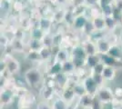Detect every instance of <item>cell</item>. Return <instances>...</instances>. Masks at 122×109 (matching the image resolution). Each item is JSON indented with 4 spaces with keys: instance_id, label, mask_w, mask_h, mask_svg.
<instances>
[{
    "instance_id": "6da1fadb",
    "label": "cell",
    "mask_w": 122,
    "mask_h": 109,
    "mask_svg": "<svg viewBox=\"0 0 122 109\" xmlns=\"http://www.w3.org/2000/svg\"><path fill=\"white\" fill-rule=\"evenodd\" d=\"M25 83L29 86L34 87L36 86L38 84H40L43 80V74L39 68H29L26 70L24 75Z\"/></svg>"
},
{
    "instance_id": "7a4b0ae2",
    "label": "cell",
    "mask_w": 122,
    "mask_h": 109,
    "mask_svg": "<svg viewBox=\"0 0 122 109\" xmlns=\"http://www.w3.org/2000/svg\"><path fill=\"white\" fill-rule=\"evenodd\" d=\"M96 97L98 99V101L102 104H110L115 98L114 90H112L110 87L106 86V85L99 86L97 89Z\"/></svg>"
},
{
    "instance_id": "3957f363",
    "label": "cell",
    "mask_w": 122,
    "mask_h": 109,
    "mask_svg": "<svg viewBox=\"0 0 122 109\" xmlns=\"http://www.w3.org/2000/svg\"><path fill=\"white\" fill-rule=\"evenodd\" d=\"M2 59L5 60V64H6L5 72L7 73L9 76H14L16 73H18V71L20 70V63H19V61L14 57H12L11 55H6Z\"/></svg>"
},
{
    "instance_id": "277c9868",
    "label": "cell",
    "mask_w": 122,
    "mask_h": 109,
    "mask_svg": "<svg viewBox=\"0 0 122 109\" xmlns=\"http://www.w3.org/2000/svg\"><path fill=\"white\" fill-rule=\"evenodd\" d=\"M82 83H83L85 88H86V94L91 95L93 96H96L97 89H98L99 86L95 82V80H94V78L92 77L91 75H87L86 77L83 78L82 79Z\"/></svg>"
},
{
    "instance_id": "5b68a950",
    "label": "cell",
    "mask_w": 122,
    "mask_h": 109,
    "mask_svg": "<svg viewBox=\"0 0 122 109\" xmlns=\"http://www.w3.org/2000/svg\"><path fill=\"white\" fill-rule=\"evenodd\" d=\"M15 95L14 90L11 88H3L1 89V94H0V103L1 106H5L11 104L14 101Z\"/></svg>"
},
{
    "instance_id": "8992f818",
    "label": "cell",
    "mask_w": 122,
    "mask_h": 109,
    "mask_svg": "<svg viewBox=\"0 0 122 109\" xmlns=\"http://www.w3.org/2000/svg\"><path fill=\"white\" fill-rule=\"evenodd\" d=\"M96 44H97V53L99 55L108 54V52H109V50H110V48L112 47V44L108 41V39L105 36H103L102 37L97 39Z\"/></svg>"
},
{
    "instance_id": "52a82bcc",
    "label": "cell",
    "mask_w": 122,
    "mask_h": 109,
    "mask_svg": "<svg viewBox=\"0 0 122 109\" xmlns=\"http://www.w3.org/2000/svg\"><path fill=\"white\" fill-rule=\"evenodd\" d=\"M60 96L64 99V100H66L68 104L74 103L75 99H77V97H76V95H75V92H74L73 86L70 85H66V87H64V88L62 89Z\"/></svg>"
},
{
    "instance_id": "ba28073f",
    "label": "cell",
    "mask_w": 122,
    "mask_h": 109,
    "mask_svg": "<svg viewBox=\"0 0 122 109\" xmlns=\"http://www.w3.org/2000/svg\"><path fill=\"white\" fill-rule=\"evenodd\" d=\"M81 45L85 50V52H86V56H93V55L98 54L96 41H94L92 39H87V40L82 42Z\"/></svg>"
},
{
    "instance_id": "9c48e42d",
    "label": "cell",
    "mask_w": 122,
    "mask_h": 109,
    "mask_svg": "<svg viewBox=\"0 0 122 109\" xmlns=\"http://www.w3.org/2000/svg\"><path fill=\"white\" fill-rule=\"evenodd\" d=\"M91 23L95 30L98 32H104L107 30V24H106V18L103 16H96L94 18H91Z\"/></svg>"
},
{
    "instance_id": "30bf717a",
    "label": "cell",
    "mask_w": 122,
    "mask_h": 109,
    "mask_svg": "<svg viewBox=\"0 0 122 109\" xmlns=\"http://www.w3.org/2000/svg\"><path fill=\"white\" fill-rule=\"evenodd\" d=\"M88 17L86 16V14H82L76 16L74 24H73V28L76 29L77 31H83V29L85 28L86 24L88 23Z\"/></svg>"
},
{
    "instance_id": "8fae6325",
    "label": "cell",
    "mask_w": 122,
    "mask_h": 109,
    "mask_svg": "<svg viewBox=\"0 0 122 109\" xmlns=\"http://www.w3.org/2000/svg\"><path fill=\"white\" fill-rule=\"evenodd\" d=\"M100 59L101 62L106 66H112V67H116L121 63V61L117 60V58L110 56L109 54H104V55H100Z\"/></svg>"
},
{
    "instance_id": "7c38bea8",
    "label": "cell",
    "mask_w": 122,
    "mask_h": 109,
    "mask_svg": "<svg viewBox=\"0 0 122 109\" xmlns=\"http://www.w3.org/2000/svg\"><path fill=\"white\" fill-rule=\"evenodd\" d=\"M69 59H71V54H70V51H68L66 48H58L54 57L55 61L60 63L66 62Z\"/></svg>"
},
{
    "instance_id": "4fadbf2b",
    "label": "cell",
    "mask_w": 122,
    "mask_h": 109,
    "mask_svg": "<svg viewBox=\"0 0 122 109\" xmlns=\"http://www.w3.org/2000/svg\"><path fill=\"white\" fill-rule=\"evenodd\" d=\"M63 72V63L57 62L54 60V63L51 64L50 66L47 69V75L51 78H54L56 75Z\"/></svg>"
},
{
    "instance_id": "5bb4252c",
    "label": "cell",
    "mask_w": 122,
    "mask_h": 109,
    "mask_svg": "<svg viewBox=\"0 0 122 109\" xmlns=\"http://www.w3.org/2000/svg\"><path fill=\"white\" fill-rule=\"evenodd\" d=\"M54 80L56 82V86L60 87L61 89H63L64 87H66V85H68L69 84V77L68 75H66L65 73H60L58 75H56L54 77Z\"/></svg>"
},
{
    "instance_id": "9a60e30c",
    "label": "cell",
    "mask_w": 122,
    "mask_h": 109,
    "mask_svg": "<svg viewBox=\"0 0 122 109\" xmlns=\"http://www.w3.org/2000/svg\"><path fill=\"white\" fill-rule=\"evenodd\" d=\"M71 58H79V59H86V54L82 47V45H76L71 48Z\"/></svg>"
},
{
    "instance_id": "2e32d148",
    "label": "cell",
    "mask_w": 122,
    "mask_h": 109,
    "mask_svg": "<svg viewBox=\"0 0 122 109\" xmlns=\"http://www.w3.org/2000/svg\"><path fill=\"white\" fill-rule=\"evenodd\" d=\"M36 99L32 94L27 93L24 96L19 98V108L21 107H31L32 104L35 103Z\"/></svg>"
},
{
    "instance_id": "e0dca14e",
    "label": "cell",
    "mask_w": 122,
    "mask_h": 109,
    "mask_svg": "<svg viewBox=\"0 0 122 109\" xmlns=\"http://www.w3.org/2000/svg\"><path fill=\"white\" fill-rule=\"evenodd\" d=\"M52 24H53V19H51L47 16H42L38 20L37 26L40 27L45 33H49L51 27H52Z\"/></svg>"
},
{
    "instance_id": "ac0fdd59",
    "label": "cell",
    "mask_w": 122,
    "mask_h": 109,
    "mask_svg": "<svg viewBox=\"0 0 122 109\" xmlns=\"http://www.w3.org/2000/svg\"><path fill=\"white\" fill-rule=\"evenodd\" d=\"M54 95H55V87L45 85L42 90H41V96L43 97L44 101H51L54 100Z\"/></svg>"
},
{
    "instance_id": "d6986e66",
    "label": "cell",
    "mask_w": 122,
    "mask_h": 109,
    "mask_svg": "<svg viewBox=\"0 0 122 109\" xmlns=\"http://www.w3.org/2000/svg\"><path fill=\"white\" fill-rule=\"evenodd\" d=\"M100 62H101V59H100L99 54L93 55V56H87L86 58V66L91 71L92 69Z\"/></svg>"
},
{
    "instance_id": "ffe728a7",
    "label": "cell",
    "mask_w": 122,
    "mask_h": 109,
    "mask_svg": "<svg viewBox=\"0 0 122 109\" xmlns=\"http://www.w3.org/2000/svg\"><path fill=\"white\" fill-rule=\"evenodd\" d=\"M117 68L112 66H106L104 71L102 73V76L105 79V81H113L116 77Z\"/></svg>"
},
{
    "instance_id": "44dd1931",
    "label": "cell",
    "mask_w": 122,
    "mask_h": 109,
    "mask_svg": "<svg viewBox=\"0 0 122 109\" xmlns=\"http://www.w3.org/2000/svg\"><path fill=\"white\" fill-rule=\"evenodd\" d=\"M51 104L53 109H68V106H69V104L61 96L54 98V100H52Z\"/></svg>"
},
{
    "instance_id": "7402d4cb",
    "label": "cell",
    "mask_w": 122,
    "mask_h": 109,
    "mask_svg": "<svg viewBox=\"0 0 122 109\" xmlns=\"http://www.w3.org/2000/svg\"><path fill=\"white\" fill-rule=\"evenodd\" d=\"M94 100H95V96H93L91 95H88V94H86L82 97L78 98V103L82 105H84L87 109H90L93 103H94Z\"/></svg>"
},
{
    "instance_id": "603a6c76",
    "label": "cell",
    "mask_w": 122,
    "mask_h": 109,
    "mask_svg": "<svg viewBox=\"0 0 122 109\" xmlns=\"http://www.w3.org/2000/svg\"><path fill=\"white\" fill-rule=\"evenodd\" d=\"M73 89H74V92H75V95L77 98H80L83 95H85L86 94V88L84 86V85L82 83V81H79V82H76L73 85Z\"/></svg>"
},
{
    "instance_id": "cb8c5ba5",
    "label": "cell",
    "mask_w": 122,
    "mask_h": 109,
    "mask_svg": "<svg viewBox=\"0 0 122 109\" xmlns=\"http://www.w3.org/2000/svg\"><path fill=\"white\" fill-rule=\"evenodd\" d=\"M30 36L32 39H36V40H42V38L45 36V32L41 29L40 27L36 26V27H33L30 31Z\"/></svg>"
},
{
    "instance_id": "d4e9b609",
    "label": "cell",
    "mask_w": 122,
    "mask_h": 109,
    "mask_svg": "<svg viewBox=\"0 0 122 109\" xmlns=\"http://www.w3.org/2000/svg\"><path fill=\"white\" fill-rule=\"evenodd\" d=\"M108 54L122 62V48L118 45H113Z\"/></svg>"
},
{
    "instance_id": "484cf974",
    "label": "cell",
    "mask_w": 122,
    "mask_h": 109,
    "mask_svg": "<svg viewBox=\"0 0 122 109\" xmlns=\"http://www.w3.org/2000/svg\"><path fill=\"white\" fill-rule=\"evenodd\" d=\"M52 49L53 48H50V47H43L38 51L42 61H48L51 57H52Z\"/></svg>"
},
{
    "instance_id": "4316f807",
    "label": "cell",
    "mask_w": 122,
    "mask_h": 109,
    "mask_svg": "<svg viewBox=\"0 0 122 109\" xmlns=\"http://www.w3.org/2000/svg\"><path fill=\"white\" fill-rule=\"evenodd\" d=\"M76 71V66L73 64L71 59H69V60L63 63V73H65L66 75H70V74L75 73Z\"/></svg>"
},
{
    "instance_id": "83f0119b",
    "label": "cell",
    "mask_w": 122,
    "mask_h": 109,
    "mask_svg": "<svg viewBox=\"0 0 122 109\" xmlns=\"http://www.w3.org/2000/svg\"><path fill=\"white\" fill-rule=\"evenodd\" d=\"M42 44H43V47H50L53 48L54 47V40H53V34L50 33H46L44 37L42 38Z\"/></svg>"
},
{
    "instance_id": "f1b7e54d",
    "label": "cell",
    "mask_w": 122,
    "mask_h": 109,
    "mask_svg": "<svg viewBox=\"0 0 122 109\" xmlns=\"http://www.w3.org/2000/svg\"><path fill=\"white\" fill-rule=\"evenodd\" d=\"M106 18V24H107V30L113 32L117 27L118 22H117L113 16H107Z\"/></svg>"
},
{
    "instance_id": "f546056e",
    "label": "cell",
    "mask_w": 122,
    "mask_h": 109,
    "mask_svg": "<svg viewBox=\"0 0 122 109\" xmlns=\"http://www.w3.org/2000/svg\"><path fill=\"white\" fill-rule=\"evenodd\" d=\"M76 18V15L74 14L73 10L65 11V16H64V22L68 26H73L74 21Z\"/></svg>"
},
{
    "instance_id": "4dcf8cb0",
    "label": "cell",
    "mask_w": 122,
    "mask_h": 109,
    "mask_svg": "<svg viewBox=\"0 0 122 109\" xmlns=\"http://www.w3.org/2000/svg\"><path fill=\"white\" fill-rule=\"evenodd\" d=\"M25 57H26V58H27L29 61H32V62L42 61V60H41L40 55H39V52H38V51H36V50H31V49H29V51L25 55Z\"/></svg>"
},
{
    "instance_id": "1f68e13d",
    "label": "cell",
    "mask_w": 122,
    "mask_h": 109,
    "mask_svg": "<svg viewBox=\"0 0 122 109\" xmlns=\"http://www.w3.org/2000/svg\"><path fill=\"white\" fill-rule=\"evenodd\" d=\"M114 10H115V5H114V4H109V5H105V6L101 7L102 16H105V17L113 16Z\"/></svg>"
},
{
    "instance_id": "d6a6232c",
    "label": "cell",
    "mask_w": 122,
    "mask_h": 109,
    "mask_svg": "<svg viewBox=\"0 0 122 109\" xmlns=\"http://www.w3.org/2000/svg\"><path fill=\"white\" fill-rule=\"evenodd\" d=\"M53 40H54V47L60 48L62 47V43L64 42V36L61 33L53 34Z\"/></svg>"
},
{
    "instance_id": "836d02e7",
    "label": "cell",
    "mask_w": 122,
    "mask_h": 109,
    "mask_svg": "<svg viewBox=\"0 0 122 109\" xmlns=\"http://www.w3.org/2000/svg\"><path fill=\"white\" fill-rule=\"evenodd\" d=\"M29 49L31 50H36V51H39L41 48L43 47V44L41 40H36V39H31L30 43H29Z\"/></svg>"
},
{
    "instance_id": "e575fe53",
    "label": "cell",
    "mask_w": 122,
    "mask_h": 109,
    "mask_svg": "<svg viewBox=\"0 0 122 109\" xmlns=\"http://www.w3.org/2000/svg\"><path fill=\"white\" fill-rule=\"evenodd\" d=\"M72 62L75 65L76 69H82V68L86 67V59H79V58H71Z\"/></svg>"
},
{
    "instance_id": "d590c367",
    "label": "cell",
    "mask_w": 122,
    "mask_h": 109,
    "mask_svg": "<svg viewBox=\"0 0 122 109\" xmlns=\"http://www.w3.org/2000/svg\"><path fill=\"white\" fill-rule=\"evenodd\" d=\"M90 75L92 76V77L94 78L95 82L97 83V85H98V86H102V85H104L105 79H104V77H103V76H102V75H99V74H93V73H91Z\"/></svg>"
},
{
    "instance_id": "8d00e7d4",
    "label": "cell",
    "mask_w": 122,
    "mask_h": 109,
    "mask_svg": "<svg viewBox=\"0 0 122 109\" xmlns=\"http://www.w3.org/2000/svg\"><path fill=\"white\" fill-rule=\"evenodd\" d=\"M105 67H106V66H105L102 62L98 63L97 66L90 71V74L93 73V74H99V75H102V73H103V71H104Z\"/></svg>"
},
{
    "instance_id": "74e56055",
    "label": "cell",
    "mask_w": 122,
    "mask_h": 109,
    "mask_svg": "<svg viewBox=\"0 0 122 109\" xmlns=\"http://www.w3.org/2000/svg\"><path fill=\"white\" fill-rule=\"evenodd\" d=\"M110 104H111V109H122V98L115 97Z\"/></svg>"
},
{
    "instance_id": "f35d334b",
    "label": "cell",
    "mask_w": 122,
    "mask_h": 109,
    "mask_svg": "<svg viewBox=\"0 0 122 109\" xmlns=\"http://www.w3.org/2000/svg\"><path fill=\"white\" fill-rule=\"evenodd\" d=\"M36 109H53L52 104L46 101H41L36 104Z\"/></svg>"
},
{
    "instance_id": "ab89813d",
    "label": "cell",
    "mask_w": 122,
    "mask_h": 109,
    "mask_svg": "<svg viewBox=\"0 0 122 109\" xmlns=\"http://www.w3.org/2000/svg\"><path fill=\"white\" fill-rule=\"evenodd\" d=\"M9 44H10L9 38L5 36V35H2L1 36V47H4L5 48Z\"/></svg>"
},
{
    "instance_id": "60d3db41",
    "label": "cell",
    "mask_w": 122,
    "mask_h": 109,
    "mask_svg": "<svg viewBox=\"0 0 122 109\" xmlns=\"http://www.w3.org/2000/svg\"><path fill=\"white\" fill-rule=\"evenodd\" d=\"M104 104H102L99 101H98V99L95 96V100H94V103H93V104H92L91 108L90 109H103V106Z\"/></svg>"
},
{
    "instance_id": "b9f144b4",
    "label": "cell",
    "mask_w": 122,
    "mask_h": 109,
    "mask_svg": "<svg viewBox=\"0 0 122 109\" xmlns=\"http://www.w3.org/2000/svg\"><path fill=\"white\" fill-rule=\"evenodd\" d=\"M114 2H115V0H99L98 3H97V5H99V7L101 8L103 6L109 5V4H114Z\"/></svg>"
},
{
    "instance_id": "7bdbcfd3",
    "label": "cell",
    "mask_w": 122,
    "mask_h": 109,
    "mask_svg": "<svg viewBox=\"0 0 122 109\" xmlns=\"http://www.w3.org/2000/svg\"><path fill=\"white\" fill-rule=\"evenodd\" d=\"M114 95L117 98H122V87H117L114 90Z\"/></svg>"
},
{
    "instance_id": "ee69618b",
    "label": "cell",
    "mask_w": 122,
    "mask_h": 109,
    "mask_svg": "<svg viewBox=\"0 0 122 109\" xmlns=\"http://www.w3.org/2000/svg\"><path fill=\"white\" fill-rule=\"evenodd\" d=\"M114 5L116 8H117L118 10H120L122 12V0H115Z\"/></svg>"
},
{
    "instance_id": "f6af8a7d",
    "label": "cell",
    "mask_w": 122,
    "mask_h": 109,
    "mask_svg": "<svg viewBox=\"0 0 122 109\" xmlns=\"http://www.w3.org/2000/svg\"><path fill=\"white\" fill-rule=\"evenodd\" d=\"M75 109H87V108H86V107H85L84 105L80 104L79 103H78V101H77V103L75 104Z\"/></svg>"
},
{
    "instance_id": "bcb514c9",
    "label": "cell",
    "mask_w": 122,
    "mask_h": 109,
    "mask_svg": "<svg viewBox=\"0 0 122 109\" xmlns=\"http://www.w3.org/2000/svg\"><path fill=\"white\" fill-rule=\"evenodd\" d=\"M20 109H31V107H21Z\"/></svg>"
},
{
    "instance_id": "7dc6e473",
    "label": "cell",
    "mask_w": 122,
    "mask_h": 109,
    "mask_svg": "<svg viewBox=\"0 0 122 109\" xmlns=\"http://www.w3.org/2000/svg\"><path fill=\"white\" fill-rule=\"evenodd\" d=\"M94 1H95V3H96V4H97V3H98V1H99V0H94Z\"/></svg>"
}]
</instances>
